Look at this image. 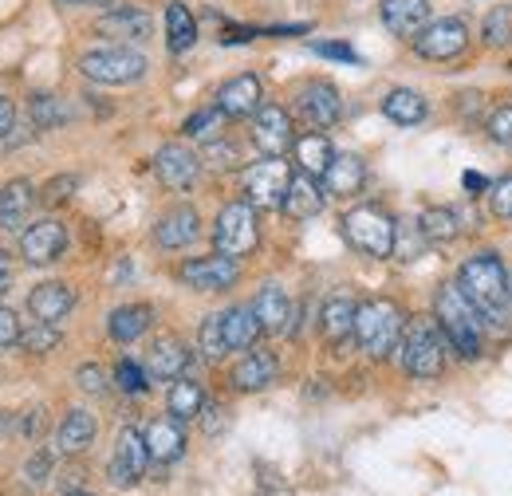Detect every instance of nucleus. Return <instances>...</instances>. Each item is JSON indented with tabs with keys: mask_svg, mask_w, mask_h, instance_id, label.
Returning <instances> with one entry per match:
<instances>
[{
	"mask_svg": "<svg viewBox=\"0 0 512 496\" xmlns=\"http://www.w3.org/2000/svg\"><path fill=\"white\" fill-rule=\"evenodd\" d=\"M457 288L473 304L477 319L485 327H509L512 323V292H509V268L497 252H477L457 268Z\"/></svg>",
	"mask_w": 512,
	"mask_h": 496,
	"instance_id": "1",
	"label": "nucleus"
},
{
	"mask_svg": "<svg viewBox=\"0 0 512 496\" xmlns=\"http://www.w3.org/2000/svg\"><path fill=\"white\" fill-rule=\"evenodd\" d=\"M402 331H406V315L394 300H367L355 308L351 339L359 343V351L367 359H390L402 343Z\"/></svg>",
	"mask_w": 512,
	"mask_h": 496,
	"instance_id": "2",
	"label": "nucleus"
},
{
	"mask_svg": "<svg viewBox=\"0 0 512 496\" xmlns=\"http://www.w3.org/2000/svg\"><path fill=\"white\" fill-rule=\"evenodd\" d=\"M434 319H438V331L446 335L449 351H457L461 359H481V319L457 284H446L438 292Z\"/></svg>",
	"mask_w": 512,
	"mask_h": 496,
	"instance_id": "3",
	"label": "nucleus"
},
{
	"mask_svg": "<svg viewBox=\"0 0 512 496\" xmlns=\"http://www.w3.org/2000/svg\"><path fill=\"white\" fill-rule=\"evenodd\" d=\"M398 351H402V371L410 374V378H438V374L446 371L449 343L446 335L438 331V323H430V319H414L402 331Z\"/></svg>",
	"mask_w": 512,
	"mask_h": 496,
	"instance_id": "4",
	"label": "nucleus"
},
{
	"mask_svg": "<svg viewBox=\"0 0 512 496\" xmlns=\"http://www.w3.org/2000/svg\"><path fill=\"white\" fill-rule=\"evenodd\" d=\"M343 237L363 256L386 260V256H394V245H398V225H394V217H386L379 205H359V209H351L343 217Z\"/></svg>",
	"mask_w": 512,
	"mask_h": 496,
	"instance_id": "5",
	"label": "nucleus"
},
{
	"mask_svg": "<svg viewBox=\"0 0 512 496\" xmlns=\"http://www.w3.org/2000/svg\"><path fill=\"white\" fill-rule=\"evenodd\" d=\"M79 75L103 87H123V83H138L146 75V56L134 48H95L79 56Z\"/></svg>",
	"mask_w": 512,
	"mask_h": 496,
	"instance_id": "6",
	"label": "nucleus"
},
{
	"mask_svg": "<svg viewBox=\"0 0 512 496\" xmlns=\"http://www.w3.org/2000/svg\"><path fill=\"white\" fill-rule=\"evenodd\" d=\"M256 245H260V225H256L253 205H249V201L225 205V209L217 213V221H213V248H217L221 256L241 260V256H249Z\"/></svg>",
	"mask_w": 512,
	"mask_h": 496,
	"instance_id": "7",
	"label": "nucleus"
},
{
	"mask_svg": "<svg viewBox=\"0 0 512 496\" xmlns=\"http://www.w3.org/2000/svg\"><path fill=\"white\" fill-rule=\"evenodd\" d=\"M469 48V24L461 16H442V20H430L418 36H414V52L430 63H446L457 60L461 52Z\"/></svg>",
	"mask_w": 512,
	"mask_h": 496,
	"instance_id": "8",
	"label": "nucleus"
},
{
	"mask_svg": "<svg viewBox=\"0 0 512 496\" xmlns=\"http://www.w3.org/2000/svg\"><path fill=\"white\" fill-rule=\"evenodd\" d=\"M288 182H292V170L284 158H264L245 170L241 186H245V201L253 209H280L284 193H288Z\"/></svg>",
	"mask_w": 512,
	"mask_h": 496,
	"instance_id": "9",
	"label": "nucleus"
},
{
	"mask_svg": "<svg viewBox=\"0 0 512 496\" xmlns=\"http://www.w3.org/2000/svg\"><path fill=\"white\" fill-rule=\"evenodd\" d=\"M182 284L193 292H229L237 280H241V260L233 256H193L182 264Z\"/></svg>",
	"mask_w": 512,
	"mask_h": 496,
	"instance_id": "10",
	"label": "nucleus"
},
{
	"mask_svg": "<svg viewBox=\"0 0 512 496\" xmlns=\"http://www.w3.org/2000/svg\"><path fill=\"white\" fill-rule=\"evenodd\" d=\"M296 134H292V119L284 107L276 103H260L253 115V146L264 158H284L292 150Z\"/></svg>",
	"mask_w": 512,
	"mask_h": 496,
	"instance_id": "11",
	"label": "nucleus"
},
{
	"mask_svg": "<svg viewBox=\"0 0 512 496\" xmlns=\"http://www.w3.org/2000/svg\"><path fill=\"white\" fill-rule=\"evenodd\" d=\"M146 465H150V453H146L142 430L127 426V430L119 434V441H115V453H111V465H107V473H111V481H115L119 489H134V485L142 481Z\"/></svg>",
	"mask_w": 512,
	"mask_h": 496,
	"instance_id": "12",
	"label": "nucleus"
},
{
	"mask_svg": "<svg viewBox=\"0 0 512 496\" xmlns=\"http://www.w3.org/2000/svg\"><path fill=\"white\" fill-rule=\"evenodd\" d=\"M64 248H67V229L64 221H56V217H44L36 225H24V233H20V256L28 264H36V268L60 260Z\"/></svg>",
	"mask_w": 512,
	"mask_h": 496,
	"instance_id": "13",
	"label": "nucleus"
},
{
	"mask_svg": "<svg viewBox=\"0 0 512 496\" xmlns=\"http://www.w3.org/2000/svg\"><path fill=\"white\" fill-rule=\"evenodd\" d=\"M154 174L166 189H190L197 182V174H201V158L193 154L190 146L170 142V146H162L154 154Z\"/></svg>",
	"mask_w": 512,
	"mask_h": 496,
	"instance_id": "14",
	"label": "nucleus"
},
{
	"mask_svg": "<svg viewBox=\"0 0 512 496\" xmlns=\"http://www.w3.org/2000/svg\"><path fill=\"white\" fill-rule=\"evenodd\" d=\"M300 115H304L312 126H320V130L339 123V115H343V99H339L335 83H327V79L304 83V87H300Z\"/></svg>",
	"mask_w": 512,
	"mask_h": 496,
	"instance_id": "15",
	"label": "nucleus"
},
{
	"mask_svg": "<svg viewBox=\"0 0 512 496\" xmlns=\"http://www.w3.org/2000/svg\"><path fill=\"white\" fill-rule=\"evenodd\" d=\"M95 32L107 40H119V44H146L154 32V20L138 8H111L95 20Z\"/></svg>",
	"mask_w": 512,
	"mask_h": 496,
	"instance_id": "16",
	"label": "nucleus"
},
{
	"mask_svg": "<svg viewBox=\"0 0 512 496\" xmlns=\"http://www.w3.org/2000/svg\"><path fill=\"white\" fill-rule=\"evenodd\" d=\"M197 237H201V217H197L193 205H174L154 225V241H158V248H166V252H178V248L193 245Z\"/></svg>",
	"mask_w": 512,
	"mask_h": 496,
	"instance_id": "17",
	"label": "nucleus"
},
{
	"mask_svg": "<svg viewBox=\"0 0 512 496\" xmlns=\"http://www.w3.org/2000/svg\"><path fill=\"white\" fill-rule=\"evenodd\" d=\"M256 107H260V79H256L253 71L233 75L229 83H221V91H217V111H221L225 119H249V115H256Z\"/></svg>",
	"mask_w": 512,
	"mask_h": 496,
	"instance_id": "18",
	"label": "nucleus"
},
{
	"mask_svg": "<svg viewBox=\"0 0 512 496\" xmlns=\"http://www.w3.org/2000/svg\"><path fill=\"white\" fill-rule=\"evenodd\" d=\"M249 308H253V315L260 319V331H264V335H284V331H292V304H288V292H284L280 284H264Z\"/></svg>",
	"mask_w": 512,
	"mask_h": 496,
	"instance_id": "19",
	"label": "nucleus"
},
{
	"mask_svg": "<svg viewBox=\"0 0 512 496\" xmlns=\"http://www.w3.org/2000/svg\"><path fill=\"white\" fill-rule=\"evenodd\" d=\"M71 308H75V292L64 280H44L28 292V311L36 315V323H60Z\"/></svg>",
	"mask_w": 512,
	"mask_h": 496,
	"instance_id": "20",
	"label": "nucleus"
},
{
	"mask_svg": "<svg viewBox=\"0 0 512 496\" xmlns=\"http://www.w3.org/2000/svg\"><path fill=\"white\" fill-rule=\"evenodd\" d=\"M383 24L386 32L414 40L430 24V0H383Z\"/></svg>",
	"mask_w": 512,
	"mask_h": 496,
	"instance_id": "21",
	"label": "nucleus"
},
{
	"mask_svg": "<svg viewBox=\"0 0 512 496\" xmlns=\"http://www.w3.org/2000/svg\"><path fill=\"white\" fill-rule=\"evenodd\" d=\"M276 374H280V363H276L272 351H249V355L233 367L229 382H233V390H241V394H256V390L272 386Z\"/></svg>",
	"mask_w": 512,
	"mask_h": 496,
	"instance_id": "22",
	"label": "nucleus"
},
{
	"mask_svg": "<svg viewBox=\"0 0 512 496\" xmlns=\"http://www.w3.org/2000/svg\"><path fill=\"white\" fill-rule=\"evenodd\" d=\"M190 363H193V355L182 339H158V343L150 347L146 374L158 378V382H174V378H182V374L190 371Z\"/></svg>",
	"mask_w": 512,
	"mask_h": 496,
	"instance_id": "23",
	"label": "nucleus"
},
{
	"mask_svg": "<svg viewBox=\"0 0 512 496\" xmlns=\"http://www.w3.org/2000/svg\"><path fill=\"white\" fill-rule=\"evenodd\" d=\"M146 453H150V461H158V465H170V461H178L182 453H186V434H182V422H174V418H158V422H150L146 426Z\"/></svg>",
	"mask_w": 512,
	"mask_h": 496,
	"instance_id": "24",
	"label": "nucleus"
},
{
	"mask_svg": "<svg viewBox=\"0 0 512 496\" xmlns=\"http://www.w3.org/2000/svg\"><path fill=\"white\" fill-rule=\"evenodd\" d=\"M323 186L331 197H355L367 186V162L359 154H335L327 174H323Z\"/></svg>",
	"mask_w": 512,
	"mask_h": 496,
	"instance_id": "25",
	"label": "nucleus"
},
{
	"mask_svg": "<svg viewBox=\"0 0 512 496\" xmlns=\"http://www.w3.org/2000/svg\"><path fill=\"white\" fill-rule=\"evenodd\" d=\"M32 205H36V189H32V182L12 178L8 186L0 189V229H4V233L24 229V225H28Z\"/></svg>",
	"mask_w": 512,
	"mask_h": 496,
	"instance_id": "26",
	"label": "nucleus"
},
{
	"mask_svg": "<svg viewBox=\"0 0 512 496\" xmlns=\"http://www.w3.org/2000/svg\"><path fill=\"white\" fill-rule=\"evenodd\" d=\"M280 209H284L292 221H308V217H316V213L323 209L320 182H316V178H308V174H292V182H288V193H284Z\"/></svg>",
	"mask_w": 512,
	"mask_h": 496,
	"instance_id": "27",
	"label": "nucleus"
},
{
	"mask_svg": "<svg viewBox=\"0 0 512 496\" xmlns=\"http://www.w3.org/2000/svg\"><path fill=\"white\" fill-rule=\"evenodd\" d=\"M221 335L229 351H253L260 343V319L253 315V308H229L221 311Z\"/></svg>",
	"mask_w": 512,
	"mask_h": 496,
	"instance_id": "28",
	"label": "nucleus"
},
{
	"mask_svg": "<svg viewBox=\"0 0 512 496\" xmlns=\"http://www.w3.org/2000/svg\"><path fill=\"white\" fill-rule=\"evenodd\" d=\"M355 300H347V296H331L320 311V327H323V339L331 343V347H343L347 339H351V331H355Z\"/></svg>",
	"mask_w": 512,
	"mask_h": 496,
	"instance_id": "29",
	"label": "nucleus"
},
{
	"mask_svg": "<svg viewBox=\"0 0 512 496\" xmlns=\"http://www.w3.org/2000/svg\"><path fill=\"white\" fill-rule=\"evenodd\" d=\"M292 150H296L300 174H308V178H316V182L327 174V166H331V158H335L331 138H327V134H320V130H312V134L296 138V142H292Z\"/></svg>",
	"mask_w": 512,
	"mask_h": 496,
	"instance_id": "30",
	"label": "nucleus"
},
{
	"mask_svg": "<svg viewBox=\"0 0 512 496\" xmlns=\"http://www.w3.org/2000/svg\"><path fill=\"white\" fill-rule=\"evenodd\" d=\"M150 319H154V311L146 304H123V308H115L107 315V331H111L115 343H134V339H142L150 331Z\"/></svg>",
	"mask_w": 512,
	"mask_h": 496,
	"instance_id": "31",
	"label": "nucleus"
},
{
	"mask_svg": "<svg viewBox=\"0 0 512 496\" xmlns=\"http://www.w3.org/2000/svg\"><path fill=\"white\" fill-rule=\"evenodd\" d=\"M201 406H205V390H201V382H193V378H174V386H170V394H166V410H170V418L174 422H193V418H201Z\"/></svg>",
	"mask_w": 512,
	"mask_h": 496,
	"instance_id": "32",
	"label": "nucleus"
},
{
	"mask_svg": "<svg viewBox=\"0 0 512 496\" xmlns=\"http://www.w3.org/2000/svg\"><path fill=\"white\" fill-rule=\"evenodd\" d=\"M193 44H197V20H193V12L182 0L166 4V48L174 56H182V52H190Z\"/></svg>",
	"mask_w": 512,
	"mask_h": 496,
	"instance_id": "33",
	"label": "nucleus"
},
{
	"mask_svg": "<svg viewBox=\"0 0 512 496\" xmlns=\"http://www.w3.org/2000/svg\"><path fill=\"white\" fill-rule=\"evenodd\" d=\"M383 115L398 126H418L426 115H430V107H426V99H422L418 91H410V87H394V91L383 99Z\"/></svg>",
	"mask_w": 512,
	"mask_h": 496,
	"instance_id": "34",
	"label": "nucleus"
},
{
	"mask_svg": "<svg viewBox=\"0 0 512 496\" xmlns=\"http://www.w3.org/2000/svg\"><path fill=\"white\" fill-rule=\"evenodd\" d=\"M95 418L87 414V410H71L64 418V426H60V434H56V445H60V453H83V449H91V441H95Z\"/></svg>",
	"mask_w": 512,
	"mask_h": 496,
	"instance_id": "35",
	"label": "nucleus"
},
{
	"mask_svg": "<svg viewBox=\"0 0 512 496\" xmlns=\"http://www.w3.org/2000/svg\"><path fill=\"white\" fill-rule=\"evenodd\" d=\"M418 233H422L426 241H434V245H449V241L461 237V221H457L453 209H426V213L418 217Z\"/></svg>",
	"mask_w": 512,
	"mask_h": 496,
	"instance_id": "36",
	"label": "nucleus"
},
{
	"mask_svg": "<svg viewBox=\"0 0 512 496\" xmlns=\"http://www.w3.org/2000/svg\"><path fill=\"white\" fill-rule=\"evenodd\" d=\"M28 115H32V126H36V130H60V126L71 119V111H67L56 95H32Z\"/></svg>",
	"mask_w": 512,
	"mask_h": 496,
	"instance_id": "37",
	"label": "nucleus"
},
{
	"mask_svg": "<svg viewBox=\"0 0 512 496\" xmlns=\"http://www.w3.org/2000/svg\"><path fill=\"white\" fill-rule=\"evenodd\" d=\"M481 40L489 48H505L512 40V4H493L481 20Z\"/></svg>",
	"mask_w": 512,
	"mask_h": 496,
	"instance_id": "38",
	"label": "nucleus"
},
{
	"mask_svg": "<svg viewBox=\"0 0 512 496\" xmlns=\"http://www.w3.org/2000/svg\"><path fill=\"white\" fill-rule=\"evenodd\" d=\"M197 351H201V359H209V363H217V359L229 355L225 335H221V315H205V319H201V327H197Z\"/></svg>",
	"mask_w": 512,
	"mask_h": 496,
	"instance_id": "39",
	"label": "nucleus"
},
{
	"mask_svg": "<svg viewBox=\"0 0 512 496\" xmlns=\"http://www.w3.org/2000/svg\"><path fill=\"white\" fill-rule=\"evenodd\" d=\"M24 351H32V355H48V351H56L60 347V331H56V323H36V327H20V339H16Z\"/></svg>",
	"mask_w": 512,
	"mask_h": 496,
	"instance_id": "40",
	"label": "nucleus"
},
{
	"mask_svg": "<svg viewBox=\"0 0 512 496\" xmlns=\"http://www.w3.org/2000/svg\"><path fill=\"white\" fill-rule=\"evenodd\" d=\"M75 189H79V178H75V174H56V178H48V182L40 186L36 201H44L48 209H60V205L71 201V193H75Z\"/></svg>",
	"mask_w": 512,
	"mask_h": 496,
	"instance_id": "41",
	"label": "nucleus"
},
{
	"mask_svg": "<svg viewBox=\"0 0 512 496\" xmlns=\"http://www.w3.org/2000/svg\"><path fill=\"white\" fill-rule=\"evenodd\" d=\"M52 469H56V453L44 445V449H36V453L28 457V465H24V477H28V485H44V481L52 477Z\"/></svg>",
	"mask_w": 512,
	"mask_h": 496,
	"instance_id": "42",
	"label": "nucleus"
},
{
	"mask_svg": "<svg viewBox=\"0 0 512 496\" xmlns=\"http://www.w3.org/2000/svg\"><path fill=\"white\" fill-rule=\"evenodd\" d=\"M146 378H150V374L142 371L138 363H130V359H123V363L115 367V382H119L123 394H146V386H150Z\"/></svg>",
	"mask_w": 512,
	"mask_h": 496,
	"instance_id": "43",
	"label": "nucleus"
},
{
	"mask_svg": "<svg viewBox=\"0 0 512 496\" xmlns=\"http://www.w3.org/2000/svg\"><path fill=\"white\" fill-rule=\"evenodd\" d=\"M489 138L497 142V146H505V150H512V103H501L493 115H489Z\"/></svg>",
	"mask_w": 512,
	"mask_h": 496,
	"instance_id": "44",
	"label": "nucleus"
},
{
	"mask_svg": "<svg viewBox=\"0 0 512 496\" xmlns=\"http://www.w3.org/2000/svg\"><path fill=\"white\" fill-rule=\"evenodd\" d=\"M205 162L217 170H233V166H241V150L233 142H205Z\"/></svg>",
	"mask_w": 512,
	"mask_h": 496,
	"instance_id": "45",
	"label": "nucleus"
},
{
	"mask_svg": "<svg viewBox=\"0 0 512 496\" xmlns=\"http://www.w3.org/2000/svg\"><path fill=\"white\" fill-rule=\"evenodd\" d=\"M489 205H493V217L512 221V174L501 178L497 186H489Z\"/></svg>",
	"mask_w": 512,
	"mask_h": 496,
	"instance_id": "46",
	"label": "nucleus"
},
{
	"mask_svg": "<svg viewBox=\"0 0 512 496\" xmlns=\"http://www.w3.org/2000/svg\"><path fill=\"white\" fill-rule=\"evenodd\" d=\"M217 119H225V115H221L217 107H205V111H197V115H190V119H186V126H182V130H186L190 138H205V134H209V130L217 126Z\"/></svg>",
	"mask_w": 512,
	"mask_h": 496,
	"instance_id": "47",
	"label": "nucleus"
},
{
	"mask_svg": "<svg viewBox=\"0 0 512 496\" xmlns=\"http://www.w3.org/2000/svg\"><path fill=\"white\" fill-rule=\"evenodd\" d=\"M75 382H79V390H83V394H103V390H107V374L99 371L95 363L79 367V371H75Z\"/></svg>",
	"mask_w": 512,
	"mask_h": 496,
	"instance_id": "48",
	"label": "nucleus"
},
{
	"mask_svg": "<svg viewBox=\"0 0 512 496\" xmlns=\"http://www.w3.org/2000/svg\"><path fill=\"white\" fill-rule=\"evenodd\" d=\"M312 52L323 60H339V63H359V52L351 44H312Z\"/></svg>",
	"mask_w": 512,
	"mask_h": 496,
	"instance_id": "49",
	"label": "nucleus"
},
{
	"mask_svg": "<svg viewBox=\"0 0 512 496\" xmlns=\"http://www.w3.org/2000/svg\"><path fill=\"white\" fill-rule=\"evenodd\" d=\"M16 339H20V319H16V311L0 308V351L12 347Z\"/></svg>",
	"mask_w": 512,
	"mask_h": 496,
	"instance_id": "50",
	"label": "nucleus"
},
{
	"mask_svg": "<svg viewBox=\"0 0 512 496\" xmlns=\"http://www.w3.org/2000/svg\"><path fill=\"white\" fill-rule=\"evenodd\" d=\"M201 422H205V434H217V430H225V406H217V402H205L201 406Z\"/></svg>",
	"mask_w": 512,
	"mask_h": 496,
	"instance_id": "51",
	"label": "nucleus"
},
{
	"mask_svg": "<svg viewBox=\"0 0 512 496\" xmlns=\"http://www.w3.org/2000/svg\"><path fill=\"white\" fill-rule=\"evenodd\" d=\"M16 126V111H12V99H4L0 95V142L8 138V130Z\"/></svg>",
	"mask_w": 512,
	"mask_h": 496,
	"instance_id": "52",
	"label": "nucleus"
},
{
	"mask_svg": "<svg viewBox=\"0 0 512 496\" xmlns=\"http://www.w3.org/2000/svg\"><path fill=\"white\" fill-rule=\"evenodd\" d=\"M8 276H12V256H8L4 248H0V288L8 284Z\"/></svg>",
	"mask_w": 512,
	"mask_h": 496,
	"instance_id": "53",
	"label": "nucleus"
},
{
	"mask_svg": "<svg viewBox=\"0 0 512 496\" xmlns=\"http://www.w3.org/2000/svg\"><path fill=\"white\" fill-rule=\"evenodd\" d=\"M8 430H20V422H16V414L0 410V434H8Z\"/></svg>",
	"mask_w": 512,
	"mask_h": 496,
	"instance_id": "54",
	"label": "nucleus"
},
{
	"mask_svg": "<svg viewBox=\"0 0 512 496\" xmlns=\"http://www.w3.org/2000/svg\"><path fill=\"white\" fill-rule=\"evenodd\" d=\"M465 189L481 193V189H485V178H481V174H465Z\"/></svg>",
	"mask_w": 512,
	"mask_h": 496,
	"instance_id": "55",
	"label": "nucleus"
},
{
	"mask_svg": "<svg viewBox=\"0 0 512 496\" xmlns=\"http://www.w3.org/2000/svg\"><path fill=\"white\" fill-rule=\"evenodd\" d=\"M60 4H111V0H60Z\"/></svg>",
	"mask_w": 512,
	"mask_h": 496,
	"instance_id": "56",
	"label": "nucleus"
},
{
	"mask_svg": "<svg viewBox=\"0 0 512 496\" xmlns=\"http://www.w3.org/2000/svg\"><path fill=\"white\" fill-rule=\"evenodd\" d=\"M67 496H95V493H67Z\"/></svg>",
	"mask_w": 512,
	"mask_h": 496,
	"instance_id": "57",
	"label": "nucleus"
},
{
	"mask_svg": "<svg viewBox=\"0 0 512 496\" xmlns=\"http://www.w3.org/2000/svg\"><path fill=\"white\" fill-rule=\"evenodd\" d=\"M509 292H512V276H509Z\"/></svg>",
	"mask_w": 512,
	"mask_h": 496,
	"instance_id": "58",
	"label": "nucleus"
}]
</instances>
